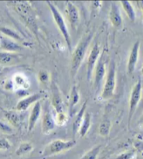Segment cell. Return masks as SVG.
Returning <instances> with one entry per match:
<instances>
[{"instance_id": "d6a6232c", "label": "cell", "mask_w": 143, "mask_h": 159, "mask_svg": "<svg viewBox=\"0 0 143 159\" xmlns=\"http://www.w3.org/2000/svg\"><path fill=\"white\" fill-rule=\"evenodd\" d=\"M142 73L143 74V67L142 68Z\"/></svg>"}, {"instance_id": "8fae6325", "label": "cell", "mask_w": 143, "mask_h": 159, "mask_svg": "<svg viewBox=\"0 0 143 159\" xmlns=\"http://www.w3.org/2000/svg\"><path fill=\"white\" fill-rule=\"evenodd\" d=\"M15 4V9L20 16L29 25H33L34 18L31 8L25 2H17Z\"/></svg>"}, {"instance_id": "cb8c5ba5", "label": "cell", "mask_w": 143, "mask_h": 159, "mask_svg": "<svg viewBox=\"0 0 143 159\" xmlns=\"http://www.w3.org/2000/svg\"><path fill=\"white\" fill-rule=\"evenodd\" d=\"M111 127V121L108 120H103L101 123L100 125H99V134L102 137H108L110 134Z\"/></svg>"}, {"instance_id": "7c38bea8", "label": "cell", "mask_w": 143, "mask_h": 159, "mask_svg": "<svg viewBox=\"0 0 143 159\" xmlns=\"http://www.w3.org/2000/svg\"><path fill=\"white\" fill-rule=\"evenodd\" d=\"M139 49H140V41L137 40L133 44L130 51L129 57H128V63H127V71L128 74H132L136 69L138 60H139Z\"/></svg>"}, {"instance_id": "d6986e66", "label": "cell", "mask_w": 143, "mask_h": 159, "mask_svg": "<svg viewBox=\"0 0 143 159\" xmlns=\"http://www.w3.org/2000/svg\"><path fill=\"white\" fill-rule=\"evenodd\" d=\"M91 115L90 114V113L86 112L84 116L83 122H82L81 126L80 127V130H79L78 134H80V138H84V137L86 136V134H88V132L89 131L90 128H91Z\"/></svg>"}, {"instance_id": "5b68a950", "label": "cell", "mask_w": 143, "mask_h": 159, "mask_svg": "<svg viewBox=\"0 0 143 159\" xmlns=\"http://www.w3.org/2000/svg\"><path fill=\"white\" fill-rule=\"evenodd\" d=\"M76 145V141L74 139L69 141H63V140H55L50 144H48L44 148L42 153L43 157H50L55 155L57 154L68 151L73 148Z\"/></svg>"}, {"instance_id": "5bb4252c", "label": "cell", "mask_w": 143, "mask_h": 159, "mask_svg": "<svg viewBox=\"0 0 143 159\" xmlns=\"http://www.w3.org/2000/svg\"><path fill=\"white\" fill-rule=\"evenodd\" d=\"M42 112L41 103L40 101L36 102L31 110L30 114H29V121H28V131L31 132L35 128V126L37 124V121L40 119V114Z\"/></svg>"}, {"instance_id": "ffe728a7", "label": "cell", "mask_w": 143, "mask_h": 159, "mask_svg": "<svg viewBox=\"0 0 143 159\" xmlns=\"http://www.w3.org/2000/svg\"><path fill=\"white\" fill-rule=\"evenodd\" d=\"M121 4H122V8H123L124 11L126 13L127 16L128 17L131 21L134 22L136 20V11H135L134 7L132 5V3L129 1H122L121 2Z\"/></svg>"}, {"instance_id": "ba28073f", "label": "cell", "mask_w": 143, "mask_h": 159, "mask_svg": "<svg viewBox=\"0 0 143 159\" xmlns=\"http://www.w3.org/2000/svg\"><path fill=\"white\" fill-rule=\"evenodd\" d=\"M101 50L98 43H95L93 46L89 55H88V61H87V78L88 80L90 81L92 76L93 72L95 68L96 64L100 57Z\"/></svg>"}, {"instance_id": "44dd1931", "label": "cell", "mask_w": 143, "mask_h": 159, "mask_svg": "<svg viewBox=\"0 0 143 159\" xmlns=\"http://www.w3.org/2000/svg\"><path fill=\"white\" fill-rule=\"evenodd\" d=\"M17 58L18 56L15 53L6 52V51L0 52V63L2 65H10Z\"/></svg>"}, {"instance_id": "f546056e", "label": "cell", "mask_w": 143, "mask_h": 159, "mask_svg": "<svg viewBox=\"0 0 143 159\" xmlns=\"http://www.w3.org/2000/svg\"><path fill=\"white\" fill-rule=\"evenodd\" d=\"M0 130L6 134H11L12 132V127H10L7 124H4L3 122H1V121H0Z\"/></svg>"}, {"instance_id": "2e32d148", "label": "cell", "mask_w": 143, "mask_h": 159, "mask_svg": "<svg viewBox=\"0 0 143 159\" xmlns=\"http://www.w3.org/2000/svg\"><path fill=\"white\" fill-rule=\"evenodd\" d=\"M87 104H88V101L86 100L84 102V103L82 105L81 108L80 109V110L77 113L75 117L74 118V120H73L72 124V132L73 134H74V137L76 136V134L78 133L79 130H80V127L81 126L82 122H83L84 116L85 113H86Z\"/></svg>"}, {"instance_id": "30bf717a", "label": "cell", "mask_w": 143, "mask_h": 159, "mask_svg": "<svg viewBox=\"0 0 143 159\" xmlns=\"http://www.w3.org/2000/svg\"><path fill=\"white\" fill-rule=\"evenodd\" d=\"M67 19L73 29H76L80 21V14L77 6L71 2H67L65 9Z\"/></svg>"}, {"instance_id": "d4e9b609", "label": "cell", "mask_w": 143, "mask_h": 159, "mask_svg": "<svg viewBox=\"0 0 143 159\" xmlns=\"http://www.w3.org/2000/svg\"><path fill=\"white\" fill-rule=\"evenodd\" d=\"M101 148H102L101 145L95 146L90 151H88L86 154H84L80 159H96L100 153Z\"/></svg>"}, {"instance_id": "ac0fdd59", "label": "cell", "mask_w": 143, "mask_h": 159, "mask_svg": "<svg viewBox=\"0 0 143 159\" xmlns=\"http://www.w3.org/2000/svg\"><path fill=\"white\" fill-rule=\"evenodd\" d=\"M79 101H80V94H79V91L77 89V86L74 85V86L71 88V96H70V100H69V107H68V110H69L70 114L73 113L74 108L77 107V105L78 104Z\"/></svg>"}, {"instance_id": "603a6c76", "label": "cell", "mask_w": 143, "mask_h": 159, "mask_svg": "<svg viewBox=\"0 0 143 159\" xmlns=\"http://www.w3.org/2000/svg\"><path fill=\"white\" fill-rule=\"evenodd\" d=\"M0 31L2 32V34H4L5 36H6L9 38L12 39V40H15V41H22L23 38L20 37V34L18 33L15 32L13 30L10 29V28L8 27H2L0 28Z\"/></svg>"}, {"instance_id": "4dcf8cb0", "label": "cell", "mask_w": 143, "mask_h": 159, "mask_svg": "<svg viewBox=\"0 0 143 159\" xmlns=\"http://www.w3.org/2000/svg\"><path fill=\"white\" fill-rule=\"evenodd\" d=\"M139 2H140V6H141V8H142V12H143V1Z\"/></svg>"}, {"instance_id": "8992f818", "label": "cell", "mask_w": 143, "mask_h": 159, "mask_svg": "<svg viewBox=\"0 0 143 159\" xmlns=\"http://www.w3.org/2000/svg\"><path fill=\"white\" fill-rule=\"evenodd\" d=\"M142 82L141 78H139L132 89L129 98V110H128V125L130 126L132 119L133 117L136 108L142 99Z\"/></svg>"}, {"instance_id": "52a82bcc", "label": "cell", "mask_w": 143, "mask_h": 159, "mask_svg": "<svg viewBox=\"0 0 143 159\" xmlns=\"http://www.w3.org/2000/svg\"><path fill=\"white\" fill-rule=\"evenodd\" d=\"M56 127V120L48 104H45L42 116V131L44 134H49Z\"/></svg>"}, {"instance_id": "3957f363", "label": "cell", "mask_w": 143, "mask_h": 159, "mask_svg": "<svg viewBox=\"0 0 143 159\" xmlns=\"http://www.w3.org/2000/svg\"><path fill=\"white\" fill-rule=\"evenodd\" d=\"M116 87V68L115 63L114 61H111L108 72L105 77V83H104L103 89H102L101 97L102 99H110L115 96Z\"/></svg>"}, {"instance_id": "e0dca14e", "label": "cell", "mask_w": 143, "mask_h": 159, "mask_svg": "<svg viewBox=\"0 0 143 159\" xmlns=\"http://www.w3.org/2000/svg\"><path fill=\"white\" fill-rule=\"evenodd\" d=\"M109 20L115 27H119L122 24V17L121 16L120 9L115 2L111 3L109 12Z\"/></svg>"}, {"instance_id": "4fadbf2b", "label": "cell", "mask_w": 143, "mask_h": 159, "mask_svg": "<svg viewBox=\"0 0 143 159\" xmlns=\"http://www.w3.org/2000/svg\"><path fill=\"white\" fill-rule=\"evenodd\" d=\"M43 97V93H35V94L30 95L29 96L22 99L21 100L19 101L16 105V110L18 111H25L27 110L31 105L35 104L36 102L40 101V99Z\"/></svg>"}, {"instance_id": "4316f807", "label": "cell", "mask_w": 143, "mask_h": 159, "mask_svg": "<svg viewBox=\"0 0 143 159\" xmlns=\"http://www.w3.org/2000/svg\"><path fill=\"white\" fill-rule=\"evenodd\" d=\"M38 79L40 81V82L43 84H46L49 82L50 79V75L47 71H44V70H42L40 72L38 73Z\"/></svg>"}, {"instance_id": "6da1fadb", "label": "cell", "mask_w": 143, "mask_h": 159, "mask_svg": "<svg viewBox=\"0 0 143 159\" xmlns=\"http://www.w3.org/2000/svg\"><path fill=\"white\" fill-rule=\"evenodd\" d=\"M92 33H88V34L84 35L76 46L75 49L73 51L71 63V77L74 78L77 75V71H78L84 59L88 47H89L91 40H92Z\"/></svg>"}, {"instance_id": "f1b7e54d", "label": "cell", "mask_w": 143, "mask_h": 159, "mask_svg": "<svg viewBox=\"0 0 143 159\" xmlns=\"http://www.w3.org/2000/svg\"><path fill=\"white\" fill-rule=\"evenodd\" d=\"M11 148V144L6 138H0V150L7 151Z\"/></svg>"}, {"instance_id": "9c48e42d", "label": "cell", "mask_w": 143, "mask_h": 159, "mask_svg": "<svg viewBox=\"0 0 143 159\" xmlns=\"http://www.w3.org/2000/svg\"><path fill=\"white\" fill-rule=\"evenodd\" d=\"M106 75V67L105 62L104 61V55L100 56L95 68H94V86L96 90H99L102 85V81Z\"/></svg>"}, {"instance_id": "9a60e30c", "label": "cell", "mask_w": 143, "mask_h": 159, "mask_svg": "<svg viewBox=\"0 0 143 159\" xmlns=\"http://www.w3.org/2000/svg\"><path fill=\"white\" fill-rule=\"evenodd\" d=\"M0 48L6 52H18L22 49V47L15 40L7 37H0Z\"/></svg>"}, {"instance_id": "277c9868", "label": "cell", "mask_w": 143, "mask_h": 159, "mask_svg": "<svg viewBox=\"0 0 143 159\" xmlns=\"http://www.w3.org/2000/svg\"><path fill=\"white\" fill-rule=\"evenodd\" d=\"M52 105L57 114L56 122L60 125H63L67 121V115L64 113V105L61 93L54 82L52 84Z\"/></svg>"}, {"instance_id": "83f0119b", "label": "cell", "mask_w": 143, "mask_h": 159, "mask_svg": "<svg viewBox=\"0 0 143 159\" xmlns=\"http://www.w3.org/2000/svg\"><path fill=\"white\" fill-rule=\"evenodd\" d=\"M135 156H136V152L133 151H129L119 155L116 159H133Z\"/></svg>"}, {"instance_id": "1f68e13d", "label": "cell", "mask_w": 143, "mask_h": 159, "mask_svg": "<svg viewBox=\"0 0 143 159\" xmlns=\"http://www.w3.org/2000/svg\"><path fill=\"white\" fill-rule=\"evenodd\" d=\"M141 121H143V115L142 116V117H141Z\"/></svg>"}, {"instance_id": "484cf974", "label": "cell", "mask_w": 143, "mask_h": 159, "mask_svg": "<svg viewBox=\"0 0 143 159\" xmlns=\"http://www.w3.org/2000/svg\"><path fill=\"white\" fill-rule=\"evenodd\" d=\"M6 117L7 118L8 120L10 122V124L12 125H13L14 127H18L20 124V116L17 114L16 113L12 111H9L6 112Z\"/></svg>"}, {"instance_id": "7402d4cb", "label": "cell", "mask_w": 143, "mask_h": 159, "mask_svg": "<svg viewBox=\"0 0 143 159\" xmlns=\"http://www.w3.org/2000/svg\"><path fill=\"white\" fill-rule=\"evenodd\" d=\"M32 149H33V146H32V144L31 143L23 142L22 144H20L18 148L16 149V151H15V155L19 157L23 156V155H25L32 152Z\"/></svg>"}, {"instance_id": "7a4b0ae2", "label": "cell", "mask_w": 143, "mask_h": 159, "mask_svg": "<svg viewBox=\"0 0 143 159\" xmlns=\"http://www.w3.org/2000/svg\"><path fill=\"white\" fill-rule=\"evenodd\" d=\"M46 3H47L48 6H49V9L50 10L51 14H52L53 18H54L56 25H57V26L58 27L59 30L60 31L63 39H64L65 42H66L68 49H69L70 51H71L72 40H71V35H70L69 31H68V28L67 26L64 18H63L62 14L60 13V11L58 10V9L56 7V6L52 2L48 1L46 2Z\"/></svg>"}]
</instances>
